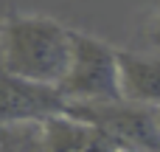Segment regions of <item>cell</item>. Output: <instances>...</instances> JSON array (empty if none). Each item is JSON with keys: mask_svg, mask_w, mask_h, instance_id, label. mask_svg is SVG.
Here are the masks:
<instances>
[{"mask_svg": "<svg viewBox=\"0 0 160 152\" xmlns=\"http://www.w3.org/2000/svg\"><path fill=\"white\" fill-rule=\"evenodd\" d=\"M70 116L101 127L118 152H160V110L135 104L127 99L115 102H68Z\"/></svg>", "mask_w": 160, "mask_h": 152, "instance_id": "3", "label": "cell"}, {"mask_svg": "<svg viewBox=\"0 0 160 152\" xmlns=\"http://www.w3.org/2000/svg\"><path fill=\"white\" fill-rule=\"evenodd\" d=\"M0 152H48L42 121H22L0 127Z\"/></svg>", "mask_w": 160, "mask_h": 152, "instance_id": "7", "label": "cell"}, {"mask_svg": "<svg viewBox=\"0 0 160 152\" xmlns=\"http://www.w3.org/2000/svg\"><path fill=\"white\" fill-rule=\"evenodd\" d=\"M42 135L48 152H118V147L110 141V135L101 127L70 113L45 118Z\"/></svg>", "mask_w": 160, "mask_h": 152, "instance_id": "5", "label": "cell"}, {"mask_svg": "<svg viewBox=\"0 0 160 152\" xmlns=\"http://www.w3.org/2000/svg\"><path fill=\"white\" fill-rule=\"evenodd\" d=\"M68 110V99L53 85H37L0 68V127L45 121Z\"/></svg>", "mask_w": 160, "mask_h": 152, "instance_id": "4", "label": "cell"}, {"mask_svg": "<svg viewBox=\"0 0 160 152\" xmlns=\"http://www.w3.org/2000/svg\"><path fill=\"white\" fill-rule=\"evenodd\" d=\"M73 54V28H65L53 17L11 14L0 25V68L37 82L59 85Z\"/></svg>", "mask_w": 160, "mask_h": 152, "instance_id": "1", "label": "cell"}, {"mask_svg": "<svg viewBox=\"0 0 160 152\" xmlns=\"http://www.w3.org/2000/svg\"><path fill=\"white\" fill-rule=\"evenodd\" d=\"M143 37H146V42L155 48V51H160V6L152 11V17L146 20V28H143Z\"/></svg>", "mask_w": 160, "mask_h": 152, "instance_id": "8", "label": "cell"}, {"mask_svg": "<svg viewBox=\"0 0 160 152\" xmlns=\"http://www.w3.org/2000/svg\"><path fill=\"white\" fill-rule=\"evenodd\" d=\"M68 102H115L121 96L118 48L98 37L73 31V54L62 82L56 85Z\"/></svg>", "mask_w": 160, "mask_h": 152, "instance_id": "2", "label": "cell"}, {"mask_svg": "<svg viewBox=\"0 0 160 152\" xmlns=\"http://www.w3.org/2000/svg\"><path fill=\"white\" fill-rule=\"evenodd\" d=\"M121 96L135 104L160 110V54H138L118 48Z\"/></svg>", "mask_w": 160, "mask_h": 152, "instance_id": "6", "label": "cell"}]
</instances>
